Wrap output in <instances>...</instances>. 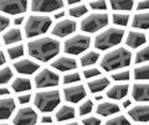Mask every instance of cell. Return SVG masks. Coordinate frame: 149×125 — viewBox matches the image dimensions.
I'll return each instance as SVG.
<instances>
[{"mask_svg": "<svg viewBox=\"0 0 149 125\" xmlns=\"http://www.w3.org/2000/svg\"><path fill=\"white\" fill-rule=\"evenodd\" d=\"M27 52L31 57L41 62H47L57 56L60 52V42L52 37H41L27 44Z\"/></svg>", "mask_w": 149, "mask_h": 125, "instance_id": "1", "label": "cell"}, {"mask_svg": "<svg viewBox=\"0 0 149 125\" xmlns=\"http://www.w3.org/2000/svg\"><path fill=\"white\" fill-rule=\"evenodd\" d=\"M130 59H132L130 51L124 47H119L104 55L101 61V67L104 71L111 72L114 69L128 67L130 64Z\"/></svg>", "mask_w": 149, "mask_h": 125, "instance_id": "2", "label": "cell"}, {"mask_svg": "<svg viewBox=\"0 0 149 125\" xmlns=\"http://www.w3.org/2000/svg\"><path fill=\"white\" fill-rule=\"evenodd\" d=\"M124 30L119 27H109L101 32L95 39V47L97 50H108L113 46H117L123 40Z\"/></svg>", "mask_w": 149, "mask_h": 125, "instance_id": "3", "label": "cell"}, {"mask_svg": "<svg viewBox=\"0 0 149 125\" xmlns=\"http://www.w3.org/2000/svg\"><path fill=\"white\" fill-rule=\"evenodd\" d=\"M60 100H61V97L58 90H46L35 94L34 104L40 112L50 113L60 104Z\"/></svg>", "mask_w": 149, "mask_h": 125, "instance_id": "4", "label": "cell"}, {"mask_svg": "<svg viewBox=\"0 0 149 125\" xmlns=\"http://www.w3.org/2000/svg\"><path fill=\"white\" fill-rule=\"evenodd\" d=\"M51 19L49 16L42 15H32L29 16L26 24H25V35L27 39L35 37V36L42 35L50 29L51 26Z\"/></svg>", "mask_w": 149, "mask_h": 125, "instance_id": "5", "label": "cell"}, {"mask_svg": "<svg viewBox=\"0 0 149 125\" xmlns=\"http://www.w3.org/2000/svg\"><path fill=\"white\" fill-rule=\"evenodd\" d=\"M107 24H108V15L107 14H91L81 21V30L88 32V34H93V32H97L98 30L103 29L104 26H107Z\"/></svg>", "mask_w": 149, "mask_h": 125, "instance_id": "6", "label": "cell"}, {"mask_svg": "<svg viewBox=\"0 0 149 125\" xmlns=\"http://www.w3.org/2000/svg\"><path fill=\"white\" fill-rule=\"evenodd\" d=\"M91 39L87 35H74L66 40L63 51L68 55H80L90 47Z\"/></svg>", "mask_w": 149, "mask_h": 125, "instance_id": "7", "label": "cell"}, {"mask_svg": "<svg viewBox=\"0 0 149 125\" xmlns=\"http://www.w3.org/2000/svg\"><path fill=\"white\" fill-rule=\"evenodd\" d=\"M60 83V78L57 73L51 71L49 68H44L40 71L35 77V86L36 88H47V87H55Z\"/></svg>", "mask_w": 149, "mask_h": 125, "instance_id": "8", "label": "cell"}, {"mask_svg": "<svg viewBox=\"0 0 149 125\" xmlns=\"http://www.w3.org/2000/svg\"><path fill=\"white\" fill-rule=\"evenodd\" d=\"M27 9V1L25 0H1L0 10L9 15H19L24 14Z\"/></svg>", "mask_w": 149, "mask_h": 125, "instance_id": "9", "label": "cell"}, {"mask_svg": "<svg viewBox=\"0 0 149 125\" xmlns=\"http://www.w3.org/2000/svg\"><path fill=\"white\" fill-rule=\"evenodd\" d=\"M37 122V114L32 108L25 106L17 110L13 119L14 125H35Z\"/></svg>", "mask_w": 149, "mask_h": 125, "instance_id": "10", "label": "cell"}, {"mask_svg": "<svg viewBox=\"0 0 149 125\" xmlns=\"http://www.w3.org/2000/svg\"><path fill=\"white\" fill-rule=\"evenodd\" d=\"M61 0H34L31 3V10L35 12H54L62 9Z\"/></svg>", "mask_w": 149, "mask_h": 125, "instance_id": "11", "label": "cell"}, {"mask_svg": "<svg viewBox=\"0 0 149 125\" xmlns=\"http://www.w3.org/2000/svg\"><path fill=\"white\" fill-rule=\"evenodd\" d=\"M76 22L73 20H62V21H58L52 30H51V34L54 36H57V37H66V36L73 34L76 31Z\"/></svg>", "mask_w": 149, "mask_h": 125, "instance_id": "12", "label": "cell"}, {"mask_svg": "<svg viewBox=\"0 0 149 125\" xmlns=\"http://www.w3.org/2000/svg\"><path fill=\"white\" fill-rule=\"evenodd\" d=\"M86 89L82 84L78 86H71L63 89V97L65 99L70 103H80V102L86 97Z\"/></svg>", "mask_w": 149, "mask_h": 125, "instance_id": "13", "label": "cell"}, {"mask_svg": "<svg viewBox=\"0 0 149 125\" xmlns=\"http://www.w3.org/2000/svg\"><path fill=\"white\" fill-rule=\"evenodd\" d=\"M128 114L134 122L147 123V122H149V105H147V104L136 105V106H133L132 109L128 110Z\"/></svg>", "mask_w": 149, "mask_h": 125, "instance_id": "14", "label": "cell"}, {"mask_svg": "<svg viewBox=\"0 0 149 125\" xmlns=\"http://www.w3.org/2000/svg\"><path fill=\"white\" fill-rule=\"evenodd\" d=\"M14 68L16 69L17 73H21V75H34L40 68V66L39 63L30 61V59H20L14 63Z\"/></svg>", "mask_w": 149, "mask_h": 125, "instance_id": "15", "label": "cell"}, {"mask_svg": "<svg viewBox=\"0 0 149 125\" xmlns=\"http://www.w3.org/2000/svg\"><path fill=\"white\" fill-rule=\"evenodd\" d=\"M132 97L137 102H149V83H136V84H133Z\"/></svg>", "mask_w": 149, "mask_h": 125, "instance_id": "16", "label": "cell"}, {"mask_svg": "<svg viewBox=\"0 0 149 125\" xmlns=\"http://www.w3.org/2000/svg\"><path fill=\"white\" fill-rule=\"evenodd\" d=\"M55 69H58L61 72H66V71H71V69H76L77 67V62L74 58H71V57H58L57 59L51 63Z\"/></svg>", "mask_w": 149, "mask_h": 125, "instance_id": "17", "label": "cell"}, {"mask_svg": "<svg viewBox=\"0 0 149 125\" xmlns=\"http://www.w3.org/2000/svg\"><path fill=\"white\" fill-rule=\"evenodd\" d=\"M146 35L143 32H137V31H130L128 36H127V40H125V44H127L129 47L132 48H137L139 46H142L146 44Z\"/></svg>", "mask_w": 149, "mask_h": 125, "instance_id": "18", "label": "cell"}, {"mask_svg": "<svg viewBox=\"0 0 149 125\" xmlns=\"http://www.w3.org/2000/svg\"><path fill=\"white\" fill-rule=\"evenodd\" d=\"M119 112V105L116 103H111V102H104L101 103L97 106V114L102 115V117H109V115L117 114Z\"/></svg>", "mask_w": 149, "mask_h": 125, "instance_id": "19", "label": "cell"}, {"mask_svg": "<svg viewBox=\"0 0 149 125\" xmlns=\"http://www.w3.org/2000/svg\"><path fill=\"white\" fill-rule=\"evenodd\" d=\"M128 89H129V87L127 84L113 86L108 92H107V97L111 98V99H116V100L123 99L124 97L128 94Z\"/></svg>", "mask_w": 149, "mask_h": 125, "instance_id": "20", "label": "cell"}, {"mask_svg": "<svg viewBox=\"0 0 149 125\" xmlns=\"http://www.w3.org/2000/svg\"><path fill=\"white\" fill-rule=\"evenodd\" d=\"M14 109H15V102L13 98H3L0 102V110H1V119L6 120L8 118H10V115L13 114Z\"/></svg>", "mask_w": 149, "mask_h": 125, "instance_id": "21", "label": "cell"}, {"mask_svg": "<svg viewBox=\"0 0 149 125\" xmlns=\"http://www.w3.org/2000/svg\"><path fill=\"white\" fill-rule=\"evenodd\" d=\"M108 86H109V79L106 77H102V78H98V79H93L91 82H88V89H90L91 93L102 92Z\"/></svg>", "mask_w": 149, "mask_h": 125, "instance_id": "22", "label": "cell"}, {"mask_svg": "<svg viewBox=\"0 0 149 125\" xmlns=\"http://www.w3.org/2000/svg\"><path fill=\"white\" fill-rule=\"evenodd\" d=\"M132 26L136 29H149V12L136 14L132 20Z\"/></svg>", "mask_w": 149, "mask_h": 125, "instance_id": "23", "label": "cell"}, {"mask_svg": "<svg viewBox=\"0 0 149 125\" xmlns=\"http://www.w3.org/2000/svg\"><path fill=\"white\" fill-rule=\"evenodd\" d=\"M74 115H76V112H74V108L70 105H62L61 108L57 110L56 113V119L58 122H66V120L73 119Z\"/></svg>", "mask_w": 149, "mask_h": 125, "instance_id": "24", "label": "cell"}, {"mask_svg": "<svg viewBox=\"0 0 149 125\" xmlns=\"http://www.w3.org/2000/svg\"><path fill=\"white\" fill-rule=\"evenodd\" d=\"M21 40V32L19 29H10L3 35V44L4 45H11L19 42Z\"/></svg>", "mask_w": 149, "mask_h": 125, "instance_id": "25", "label": "cell"}, {"mask_svg": "<svg viewBox=\"0 0 149 125\" xmlns=\"http://www.w3.org/2000/svg\"><path fill=\"white\" fill-rule=\"evenodd\" d=\"M11 88L16 93H21V92H27L31 89V82L27 78H16L13 82Z\"/></svg>", "mask_w": 149, "mask_h": 125, "instance_id": "26", "label": "cell"}, {"mask_svg": "<svg viewBox=\"0 0 149 125\" xmlns=\"http://www.w3.org/2000/svg\"><path fill=\"white\" fill-rule=\"evenodd\" d=\"M109 4H111V6L113 10L129 11L133 9L134 1L133 0H111Z\"/></svg>", "mask_w": 149, "mask_h": 125, "instance_id": "27", "label": "cell"}, {"mask_svg": "<svg viewBox=\"0 0 149 125\" xmlns=\"http://www.w3.org/2000/svg\"><path fill=\"white\" fill-rule=\"evenodd\" d=\"M98 59H100V53L95 52V51H90V52H87L81 57V64L83 67H90L92 64L97 63Z\"/></svg>", "mask_w": 149, "mask_h": 125, "instance_id": "28", "label": "cell"}, {"mask_svg": "<svg viewBox=\"0 0 149 125\" xmlns=\"http://www.w3.org/2000/svg\"><path fill=\"white\" fill-rule=\"evenodd\" d=\"M134 79H137V81H148L149 79V64L139 66L134 69Z\"/></svg>", "mask_w": 149, "mask_h": 125, "instance_id": "29", "label": "cell"}, {"mask_svg": "<svg viewBox=\"0 0 149 125\" xmlns=\"http://www.w3.org/2000/svg\"><path fill=\"white\" fill-rule=\"evenodd\" d=\"M8 55L10 59H16L19 57H21L24 55V46L22 45H16L13 46V47L8 48Z\"/></svg>", "mask_w": 149, "mask_h": 125, "instance_id": "30", "label": "cell"}, {"mask_svg": "<svg viewBox=\"0 0 149 125\" xmlns=\"http://www.w3.org/2000/svg\"><path fill=\"white\" fill-rule=\"evenodd\" d=\"M112 21L117 26H127L129 21V15H127V14H113Z\"/></svg>", "mask_w": 149, "mask_h": 125, "instance_id": "31", "label": "cell"}, {"mask_svg": "<svg viewBox=\"0 0 149 125\" xmlns=\"http://www.w3.org/2000/svg\"><path fill=\"white\" fill-rule=\"evenodd\" d=\"M68 14L72 17H81V16L85 15V14H87V6L83 5V4H78V5L70 9Z\"/></svg>", "mask_w": 149, "mask_h": 125, "instance_id": "32", "label": "cell"}, {"mask_svg": "<svg viewBox=\"0 0 149 125\" xmlns=\"http://www.w3.org/2000/svg\"><path fill=\"white\" fill-rule=\"evenodd\" d=\"M149 61V46H146L144 48H142L141 51H138L136 55V63H143Z\"/></svg>", "mask_w": 149, "mask_h": 125, "instance_id": "33", "label": "cell"}, {"mask_svg": "<svg viewBox=\"0 0 149 125\" xmlns=\"http://www.w3.org/2000/svg\"><path fill=\"white\" fill-rule=\"evenodd\" d=\"M104 125H130V123L124 115H118V117L107 120Z\"/></svg>", "mask_w": 149, "mask_h": 125, "instance_id": "34", "label": "cell"}, {"mask_svg": "<svg viewBox=\"0 0 149 125\" xmlns=\"http://www.w3.org/2000/svg\"><path fill=\"white\" fill-rule=\"evenodd\" d=\"M13 77V71L10 69V67H4L0 72V83L1 84H6L8 82H10Z\"/></svg>", "mask_w": 149, "mask_h": 125, "instance_id": "35", "label": "cell"}, {"mask_svg": "<svg viewBox=\"0 0 149 125\" xmlns=\"http://www.w3.org/2000/svg\"><path fill=\"white\" fill-rule=\"evenodd\" d=\"M92 108H93V102L92 100H86L85 103H82L80 105V109H78V114L80 115H86V114H90L92 112Z\"/></svg>", "mask_w": 149, "mask_h": 125, "instance_id": "36", "label": "cell"}, {"mask_svg": "<svg viewBox=\"0 0 149 125\" xmlns=\"http://www.w3.org/2000/svg\"><path fill=\"white\" fill-rule=\"evenodd\" d=\"M81 79V76L80 73L77 72H73V73H68V75H66L63 77V84H72V83H76Z\"/></svg>", "mask_w": 149, "mask_h": 125, "instance_id": "37", "label": "cell"}, {"mask_svg": "<svg viewBox=\"0 0 149 125\" xmlns=\"http://www.w3.org/2000/svg\"><path fill=\"white\" fill-rule=\"evenodd\" d=\"M129 78H130L129 71H122V72H118V73L112 75V79L113 81H128Z\"/></svg>", "mask_w": 149, "mask_h": 125, "instance_id": "38", "label": "cell"}, {"mask_svg": "<svg viewBox=\"0 0 149 125\" xmlns=\"http://www.w3.org/2000/svg\"><path fill=\"white\" fill-rule=\"evenodd\" d=\"M90 6L93 10H106L107 9V3L104 0H97V1L90 3Z\"/></svg>", "mask_w": 149, "mask_h": 125, "instance_id": "39", "label": "cell"}, {"mask_svg": "<svg viewBox=\"0 0 149 125\" xmlns=\"http://www.w3.org/2000/svg\"><path fill=\"white\" fill-rule=\"evenodd\" d=\"M100 75H101V72H100L98 68H88V69H85V71H83V76H85L87 79H91V78L97 77Z\"/></svg>", "mask_w": 149, "mask_h": 125, "instance_id": "40", "label": "cell"}, {"mask_svg": "<svg viewBox=\"0 0 149 125\" xmlns=\"http://www.w3.org/2000/svg\"><path fill=\"white\" fill-rule=\"evenodd\" d=\"M83 125H101V119L96 117H88L82 120Z\"/></svg>", "mask_w": 149, "mask_h": 125, "instance_id": "41", "label": "cell"}, {"mask_svg": "<svg viewBox=\"0 0 149 125\" xmlns=\"http://www.w3.org/2000/svg\"><path fill=\"white\" fill-rule=\"evenodd\" d=\"M9 24H10V20L8 19L6 16H0V29H1V31L6 30V27L9 26Z\"/></svg>", "mask_w": 149, "mask_h": 125, "instance_id": "42", "label": "cell"}, {"mask_svg": "<svg viewBox=\"0 0 149 125\" xmlns=\"http://www.w3.org/2000/svg\"><path fill=\"white\" fill-rule=\"evenodd\" d=\"M137 10H149V1L143 0L137 4Z\"/></svg>", "mask_w": 149, "mask_h": 125, "instance_id": "43", "label": "cell"}, {"mask_svg": "<svg viewBox=\"0 0 149 125\" xmlns=\"http://www.w3.org/2000/svg\"><path fill=\"white\" fill-rule=\"evenodd\" d=\"M30 99H31V95H30V94H24V95H20V97L17 98V100H19V103H20V104H26V103H29Z\"/></svg>", "mask_w": 149, "mask_h": 125, "instance_id": "44", "label": "cell"}, {"mask_svg": "<svg viewBox=\"0 0 149 125\" xmlns=\"http://www.w3.org/2000/svg\"><path fill=\"white\" fill-rule=\"evenodd\" d=\"M41 122L45 123V124H51L52 123V118H51L50 115H44V117L41 118Z\"/></svg>", "mask_w": 149, "mask_h": 125, "instance_id": "45", "label": "cell"}, {"mask_svg": "<svg viewBox=\"0 0 149 125\" xmlns=\"http://www.w3.org/2000/svg\"><path fill=\"white\" fill-rule=\"evenodd\" d=\"M0 94H1V97H5V95H8V94H10V90L8 89V88H1V90H0Z\"/></svg>", "mask_w": 149, "mask_h": 125, "instance_id": "46", "label": "cell"}, {"mask_svg": "<svg viewBox=\"0 0 149 125\" xmlns=\"http://www.w3.org/2000/svg\"><path fill=\"white\" fill-rule=\"evenodd\" d=\"M22 20H24V17H22V16L16 17V19L14 20V24H15V25H21L22 24Z\"/></svg>", "mask_w": 149, "mask_h": 125, "instance_id": "47", "label": "cell"}, {"mask_svg": "<svg viewBox=\"0 0 149 125\" xmlns=\"http://www.w3.org/2000/svg\"><path fill=\"white\" fill-rule=\"evenodd\" d=\"M5 53H4V51H1V55H0V64H4L5 63Z\"/></svg>", "mask_w": 149, "mask_h": 125, "instance_id": "48", "label": "cell"}, {"mask_svg": "<svg viewBox=\"0 0 149 125\" xmlns=\"http://www.w3.org/2000/svg\"><path fill=\"white\" fill-rule=\"evenodd\" d=\"M63 15H65V12L63 11H60L57 14H55V19H60V17H62Z\"/></svg>", "mask_w": 149, "mask_h": 125, "instance_id": "49", "label": "cell"}, {"mask_svg": "<svg viewBox=\"0 0 149 125\" xmlns=\"http://www.w3.org/2000/svg\"><path fill=\"white\" fill-rule=\"evenodd\" d=\"M129 105H130V100H125V102H123V108H128Z\"/></svg>", "mask_w": 149, "mask_h": 125, "instance_id": "50", "label": "cell"}, {"mask_svg": "<svg viewBox=\"0 0 149 125\" xmlns=\"http://www.w3.org/2000/svg\"><path fill=\"white\" fill-rule=\"evenodd\" d=\"M95 99H96V100H101V99H103V97H102V95H96Z\"/></svg>", "mask_w": 149, "mask_h": 125, "instance_id": "51", "label": "cell"}, {"mask_svg": "<svg viewBox=\"0 0 149 125\" xmlns=\"http://www.w3.org/2000/svg\"><path fill=\"white\" fill-rule=\"evenodd\" d=\"M63 125H78L77 123H68V124H63Z\"/></svg>", "mask_w": 149, "mask_h": 125, "instance_id": "52", "label": "cell"}, {"mask_svg": "<svg viewBox=\"0 0 149 125\" xmlns=\"http://www.w3.org/2000/svg\"><path fill=\"white\" fill-rule=\"evenodd\" d=\"M1 125H8V124H1Z\"/></svg>", "mask_w": 149, "mask_h": 125, "instance_id": "53", "label": "cell"}]
</instances>
